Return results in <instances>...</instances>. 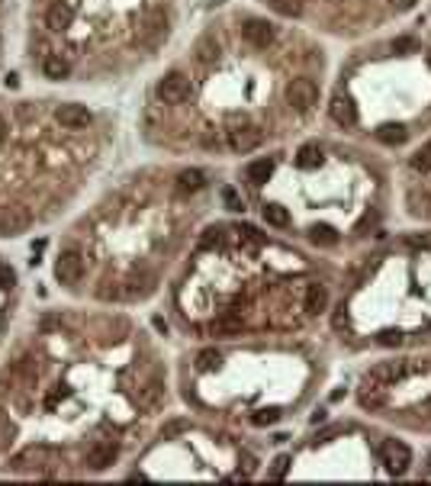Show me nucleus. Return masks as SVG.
I'll use <instances>...</instances> for the list:
<instances>
[{
    "label": "nucleus",
    "mask_w": 431,
    "mask_h": 486,
    "mask_svg": "<svg viewBox=\"0 0 431 486\" xmlns=\"http://www.w3.org/2000/svg\"><path fill=\"white\" fill-rule=\"evenodd\" d=\"M393 49H399V52H406V49H415V39H409V36H399L396 43H393Z\"/></svg>",
    "instance_id": "37"
},
{
    "label": "nucleus",
    "mask_w": 431,
    "mask_h": 486,
    "mask_svg": "<svg viewBox=\"0 0 431 486\" xmlns=\"http://www.w3.org/2000/svg\"><path fill=\"white\" fill-rule=\"evenodd\" d=\"M261 139H264V132L255 123H239V126L229 129V145H232V151H241V155L255 151L261 145Z\"/></svg>",
    "instance_id": "4"
},
{
    "label": "nucleus",
    "mask_w": 431,
    "mask_h": 486,
    "mask_svg": "<svg viewBox=\"0 0 431 486\" xmlns=\"http://www.w3.org/2000/svg\"><path fill=\"white\" fill-rule=\"evenodd\" d=\"M13 284H17V274H13V268L0 261V287H13Z\"/></svg>",
    "instance_id": "32"
},
{
    "label": "nucleus",
    "mask_w": 431,
    "mask_h": 486,
    "mask_svg": "<svg viewBox=\"0 0 431 486\" xmlns=\"http://www.w3.org/2000/svg\"><path fill=\"white\" fill-rule=\"evenodd\" d=\"M203 184H206V174H203V171H197V168L181 171V177H177V187H181L183 193H187V190H199Z\"/></svg>",
    "instance_id": "22"
},
{
    "label": "nucleus",
    "mask_w": 431,
    "mask_h": 486,
    "mask_svg": "<svg viewBox=\"0 0 431 486\" xmlns=\"http://www.w3.org/2000/svg\"><path fill=\"white\" fill-rule=\"evenodd\" d=\"M55 119H59L61 129H87L93 123V113L84 103H61L55 109Z\"/></svg>",
    "instance_id": "5"
},
{
    "label": "nucleus",
    "mask_w": 431,
    "mask_h": 486,
    "mask_svg": "<svg viewBox=\"0 0 431 486\" xmlns=\"http://www.w3.org/2000/svg\"><path fill=\"white\" fill-rule=\"evenodd\" d=\"M277 419H280V409H257L255 416H251L255 425H274Z\"/></svg>",
    "instance_id": "28"
},
{
    "label": "nucleus",
    "mask_w": 431,
    "mask_h": 486,
    "mask_svg": "<svg viewBox=\"0 0 431 486\" xmlns=\"http://www.w3.org/2000/svg\"><path fill=\"white\" fill-rule=\"evenodd\" d=\"M42 75L52 77V81H61V77L71 75V61L61 59L59 52H49V55L42 59Z\"/></svg>",
    "instance_id": "12"
},
{
    "label": "nucleus",
    "mask_w": 431,
    "mask_h": 486,
    "mask_svg": "<svg viewBox=\"0 0 431 486\" xmlns=\"http://www.w3.org/2000/svg\"><path fill=\"white\" fill-rule=\"evenodd\" d=\"M241 33H245V43L255 45V49H267L277 36L274 26L267 23V20H248V23L241 26Z\"/></svg>",
    "instance_id": "7"
},
{
    "label": "nucleus",
    "mask_w": 431,
    "mask_h": 486,
    "mask_svg": "<svg viewBox=\"0 0 431 486\" xmlns=\"http://www.w3.org/2000/svg\"><path fill=\"white\" fill-rule=\"evenodd\" d=\"M338 432H341V425H335V428H328V432H322L319 438H332V435H338Z\"/></svg>",
    "instance_id": "40"
},
{
    "label": "nucleus",
    "mask_w": 431,
    "mask_h": 486,
    "mask_svg": "<svg viewBox=\"0 0 431 486\" xmlns=\"http://www.w3.org/2000/svg\"><path fill=\"white\" fill-rule=\"evenodd\" d=\"M380 457H383V464H386V470L396 473V477L399 473H406L409 464H412V451H409L402 441H396V438H390V441L380 444Z\"/></svg>",
    "instance_id": "3"
},
{
    "label": "nucleus",
    "mask_w": 431,
    "mask_h": 486,
    "mask_svg": "<svg viewBox=\"0 0 431 486\" xmlns=\"http://www.w3.org/2000/svg\"><path fill=\"white\" fill-rule=\"evenodd\" d=\"M271 7H274L280 17H299V13H303V0H271Z\"/></svg>",
    "instance_id": "24"
},
{
    "label": "nucleus",
    "mask_w": 431,
    "mask_h": 486,
    "mask_svg": "<svg viewBox=\"0 0 431 486\" xmlns=\"http://www.w3.org/2000/svg\"><path fill=\"white\" fill-rule=\"evenodd\" d=\"M390 3H393L396 10H412L415 3H418V0H390Z\"/></svg>",
    "instance_id": "38"
},
{
    "label": "nucleus",
    "mask_w": 431,
    "mask_h": 486,
    "mask_svg": "<svg viewBox=\"0 0 431 486\" xmlns=\"http://www.w3.org/2000/svg\"><path fill=\"white\" fill-rule=\"evenodd\" d=\"M49 454H52V451L45 448V444H39V448L33 444V448H26V451H20L17 457H13V470H26V467H33V464L39 467V464L45 461Z\"/></svg>",
    "instance_id": "14"
},
{
    "label": "nucleus",
    "mask_w": 431,
    "mask_h": 486,
    "mask_svg": "<svg viewBox=\"0 0 431 486\" xmlns=\"http://www.w3.org/2000/svg\"><path fill=\"white\" fill-rule=\"evenodd\" d=\"M216 332H222L225 338H232L241 332V322H235V319H219V322H216Z\"/></svg>",
    "instance_id": "29"
},
{
    "label": "nucleus",
    "mask_w": 431,
    "mask_h": 486,
    "mask_svg": "<svg viewBox=\"0 0 431 486\" xmlns=\"http://www.w3.org/2000/svg\"><path fill=\"white\" fill-rule=\"evenodd\" d=\"M325 306H328V290H325V284H309L306 287V312L309 316H319V312H325Z\"/></svg>",
    "instance_id": "13"
},
{
    "label": "nucleus",
    "mask_w": 431,
    "mask_h": 486,
    "mask_svg": "<svg viewBox=\"0 0 431 486\" xmlns=\"http://www.w3.org/2000/svg\"><path fill=\"white\" fill-rule=\"evenodd\" d=\"M71 20H75V7L68 0H55L49 7V13H45V26L55 29V33H61L65 26H71Z\"/></svg>",
    "instance_id": "10"
},
{
    "label": "nucleus",
    "mask_w": 431,
    "mask_h": 486,
    "mask_svg": "<svg viewBox=\"0 0 431 486\" xmlns=\"http://www.w3.org/2000/svg\"><path fill=\"white\" fill-rule=\"evenodd\" d=\"M161 390H165V386L158 384V380H149V384L142 386V393H139V406H145V409H149V406H155L158 396H161Z\"/></svg>",
    "instance_id": "23"
},
{
    "label": "nucleus",
    "mask_w": 431,
    "mask_h": 486,
    "mask_svg": "<svg viewBox=\"0 0 431 486\" xmlns=\"http://www.w3.org/2000/svg\"><path fill=\"white\" fill-rule=\"evenodd\" d=\"M386 402V386H361V406L364 409H377Z\"/></svg>",
    "instance_id": "20"
},
{
    "label": "nucleus",
    "mask_w": 431,
    "mask_h": 486,
    "mask_svg": "<svg viewBox=\"0 0 431 486\" xmlns=\"http://www.w3.org/2000/svg\"><path fill=\"white\" fill-rule=\"evenodd\" d=\"M328 113H332V119L338 126H354L357 123V107L348 93H335L332 103H328Z\"/></svg>",
    "instance_id": "8"
},
{
    "label": "nucleus",
    "mask_w": 431,
    "mask_h": 486,
    "mask_svg": "<svg viewBox=\"0 0 431 486\" xmlns=\"http://www.w3.org/2000/svg\"><path fill=\"white\" fill-rule=\"evenodd\" d=\"M222 200L229 203V210H241V200H239V197H235V190H232V187H225V190H222Z\"/></svg>",
    "instance_id": "36"
},
{
    "label": "nucleus",
    "mask_w": 431,
    "mask_h": 486,
    "mask_svg": "<svg viewBox=\"0 0 431 486\" xmlns=\"http://www.w3.org/2000/svg\"><path fill=\"white\" fill-rule=\"evenodd\" d=\"M261 216H264L267 226H274V229L290 226V213H287V206H280V203H267L264 210H261Z\"/></svg>",
    "instance_id": "17"
},
{
    "label": "nucleus",
    "mask_w": 431,
    "mask_h": 486,
    "mask_svg": "<svg viewBox=\"0 0 431 486\" xmlns=\"http://www.w3.org/2000/svg\"><path fill=\"white\" fill-rule=\"evenodd\" d=\"M287 103H290L293 109H299V113H309V109L319 103V87H315L309 77H296V81L287 84Z\"/></svg>",
    "instance_id": "1"
},
{
    "label": "nucleus",
    "mask_w": 431,
    "mask_h": 486,
    "mask_svg": "<svg viewBox=\"0 0 431 486\" xmlns=\"http://www.w3.org/2000/svg\"><path fill=\"white\" fill-rule=\"evenodd\" d=\"M409 245H412V248H422V252H431V232L412 235V238H409Z\"/></svg>",
    "instance_id": "33"
},
{
    "label": "nucleus",
    "mask_w": 431,
    "mask_h": 486,
    "mask_svg": "<svg viewBox=\"0 0 431 486\" xmlns=\"http://www.w3.org/2000/svg\"><path fill=\"white\" fill-rule=\"evenodd\" d=\"M155 93L161 103H181L183 97L190 93V81H187V75H181V71H167V75L155 84Z\"/></svg>",
    "instance_id": "2"
},
{
    "label": "nucleus",
    "mask_w": 431,
    "mask_h": 486,
    "mask_svg": "<svg viewBox=\"0 0 431 486\" xmlns=\"http://www.w3.org/2000/svg\"><path fill=\"white\" fill-rule=\"evenodd\" d=\"M3 135H7V119L0 116V142H3Z\"/></svg>",
    "instance_id": "41"
},
{
    "label": "nucleus",
    "mask_w": 431,
    "mask_h": 486,
    "mask_svg": "<svg viewBox=\"0 0 431 486\" xmlns=\"http://www.w3.org/2000/svg\"><path fill=\"white\" fill-rule=\"evenodd\" d=\"M348 326V312H345V306H341V312H335V328Z\"/></svg>",
    "instance_id": "39"
},
{
    "label": "nucleus",
    "mask_w": 431,
    "mask_h": 486,
    "mask_svg": "<svg viewBox=\"0 0 431 486\" xmlns=\"http://www.w3.org/2000/svg\"><path fill=\"white\" fill-rule=\"evenodd\" d=\"M26 226H29V213L26 210H7L0 216V232L3 235H17V232H23Z\"/></svg>",
    "instance_id": "15"
},
{
    "label": "nucleus",
    "mask_w": 431,
    "mask_h": 486,
    "mask_svg": "<svg viewBox=\"0 0 431 486\" xmlns=\"http://www.w3.org/2000/svg\"><path fill=\"white\" fill-rule=\"evenodd\" d=\"M287 470H290V457L280 454V457L274 461V467H271V480H283V477H287Z\"/></svg>",
    "instance_id": "30"
},
{
    "label": "nucleus",
    "mask_w": 431,
    "mask_h": 486,
    "mask_svg": "<svg viewBox=\"0 0 431 486\" xmlns=\"http://www.w3.org/2000/svg\"><path fill=\"white\" fill-rule=\"evenodd\" d=\"M319 161H322V151H319V145H315V142H306L303 149L296 151V165H299V168H315Z\"/></svg>",
    "instance_id": "21"
},
{
    "label": "nucleus",
    "mask_w": 431,
    "mask_h": 486,
    "mask_svg": "<svg viewBox=\"0 0 431 486\" xmlns=\"http://www.w3.org/2000/svg\"><path fill=\"white\" fill-rule=\"evenodd\" d=\"M377 139H380L383 145H406V139H409V132H406V126H399V123H386V126H380L377 129Z\"/></svg>",
    "instance_id": "16"
},
{
    "label": "nucleus",
    "mask_w": 431,
    "mask_h": 486,
    "mask_svg": "<svg viewBox=\"0 0 431 486\" xmlns=\"http://www.w3.org/2000/svg\"><path fill=\"white\" fill-rule=\"evenodd\" d=\"M84 274V258L77 248H68V252L59 255V261H55V277H59L61 284H77Z\"/></svg>",
    "instance_id": "6"
},
{
    "label": "nucleus",
    "mask_w": 431,
    "mask_h": 486,
    "mask_svg": "<svg viewBox=\"0 0 431 486\" xmlns=\"http://www.w3.org/2000/svg\"><path fill=\"white\" fill-rule=\"evenodd\" d=\"M219 351H213V348H206V351H199L197 354V367L199 370H213V367H219Z\"/></svg>",
    "instance_id": "27"
},
{
    "label": "nucleus",
    "mask_w": 431,
    "mask_h": 486,
    "mask_svg": "<svg viewBox=\"0 0 431 486\" xmlns=\"http://www.w3.org/2000/svg\"><path fill=\"white\" fill-rule=\"evenodd\" d=\"M412 171H431V145H425V149H418L412 155Z\"/></svg>",
    "instance_id": "26"
},
{
    "label": "nucleus",
    "mask_w": 431,
    "mask_h": 486,
    "mask_svg": "<svg viewBox=\"0 0 431 486\" xmlns=\"http://www.w3.org/2000/svg\"><path fill=\"white\" fill-rule=\"evenodd\" d=\"M309 242L319 245V248H332V245H338V232L332 226H312L309 229Z\"/></svg>",
    "instance_id": "18"
},
{
    "label": "nucleus",
    "mask_w": 431,
    "mask_h": 486,
    "mask_svg": "<svg viewBox=\"0 0 431 486\" xmlns=\"http://www.w3.org/2000/svg\"><path fill=\"white\" fill-rule=\"evenodd\" d=\"M399 374H402V364H399V360H386V364H377V367L367 374L364 384L367 386H390Z\"/></svg>",
    "instance_id": "11"
},
{
    "label": "nucleus",
    "mask_w": 431,
    "mask_h": 486,
    "mask_svg": "<svg viewBox=\"0 0 431 486\" xmlns=\"http://www.w3.org/2000/svg\"><path fill=\"white\" fill-rule=\"evenodd\" d=\"M219 238H222V232H219V229H206V235L199 238V245H203V248H209V245H219Z\"/></svg>",
    "instance_id": "34"
},
{
    "label": "nucleus",
    "mask_w": 431,
    "mask_h": 486,
    "mask_svg": "<svg viewBox=\"0 0 431 486\" xmlns=\"http://www.w3.org/2000/svg\"><path fill=\"white\" fill-rule=\"evenodd\" d=\"M425 59H428V68H431V52H428V55H425Z\"/></svg>",
    "instance_id": "42"
},
{
    "label": "nucleus",
    "mask_w": 431,
    "mask_h": 486,
    "mask_svg": "<svg viewBox=\"0 0 431 486\" xmlns=\"http://www.w3.org/2000/svg\"><path fill=\"white\" fill-rule=\"evenodd\" d=\"M428 335H431V326H428Z\"/></svg>",
    "instance_id": "43"
},
{
    "label": "nucleus",
    "mask_w": 431,
    "mask_h": 486,
    "mask_svg": "<svg viewBox=\"0 0 431 486\" xmlns=\"http://www.w3.org/2000/svg\"><path fill=\"white\" fill-rule=\"evenodd\" d=\"M271 174H274V161L271 158H257V161L248 165V181L251 184H264Z\"/></svg>",
    "instance_id": "19"
},
{
    "label": "nucleus",
    "mask_w": 431,
    "mask_h": 486,
    "mask_svg": "<svg viewBox=\"0 0 431 486\" xmlns=\"http://www.w3.org/2000/svg\"><path fill=\"white\" fill-rule=\"evenodd\" d=\"M380 344H386V348H393V344H402V335L399 332H380Z\"/></svg>",
    "instance_id": "35"
},
{
    "label": "nucleus",
    "mask_w": 431,
    "mask_h": 486,
    "mask_svg": "<svg viewBox=\"0 0 431 486\" xmlns=\"http://www.w3.org/2000/svg\"><path fill=\"white\" fill-rule=\"evenodd\" d=\"M116 457H119V448L113 441H97L87 451V467L91 470H107L109 464H116Z\"/></svg>",
    "instance_id": "9"
},
{
    "label": "nucleus",
    "mask_w": 431,
    "mask_h": 486,
    "mask_svg": "<svg viewBox=\"0 0 431 486\" xmlns=\"http://www.w3.org/2000/svg\"><path fill=\"white\" fill-rule=\"evenodd\" d=\"M183 428H190V422H187V419H174V422H167V425H165V438H174V435H181Z\"/></svg>",
    "instance_id": "31"
},
{
    "label": "nucleus",
    "mask_w": 431,
    "mask_h": 486,
    "mask_svg": "<svg viewBox=\"0 0 431 486\" xmlns=\"http://www.w3.org/2000/svg\"><path fill=\"white\" fill-rule=\"evenodd\" d=\"M216 52H219V45L213 43V36H203V39L197 43V59L199 61H213Z\"/></svg>",
    "instance_id": "25"
}]
</instances>
